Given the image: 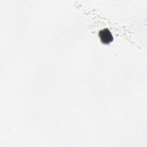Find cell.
Listing matches in <instances>:
<instances>
[{"label":"cell","mask_w":147,"mask_h":147,"mask_svg":"<svg viewBox=\"0 0 147 147\" xmlns=\"http://www.w3.org/2000/svg\"><path fill=\"white\" fill-rule=\"evenodd\" d=\"M99 37L102 42L106 44H109L114 39L111 32L108 28H104L100 30L99 32Z\"/></svg>","instance_id":"6da1fadb"}]
</instances>
